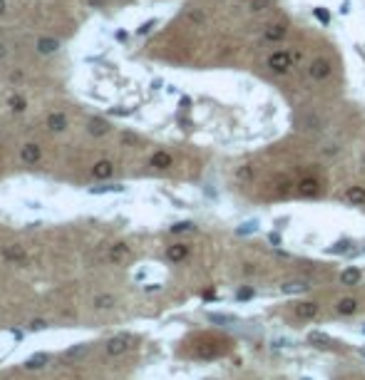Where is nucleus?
Wrapping results in <instances>:
<instances>
[{
	"mask_svg": "<svg viewBox=\"0 0 365 380\" xmlns=\"http://www.w3.org/2000/svg\"><path fill=\"white\" fill-rule=\"evenodd\" d=\"M5 10H8V3H5V0H0V15H2Z\"/></svg>",
	"mask_w": 365,
	"mask_h": 380,
	"instance_id": "nucleus-41",
	"label": "nucleus"
},
{
	"mask_svg": "<svg viewBox=\"0 0 365 380\" xmlns=\"http://www.w3.org/2000/svg\"><path fill=\"white\" fill-rule=\"evenodd\" d=\"M313 15H316V18H318L320 23H326V25L330 23V13H328L326 8H316V10H313Z\"/></svg>",
	"mask_w": 365,
	"mask_h": 380,
	"instance_id": "nucleus-30",
	"label": "nucleus"
},
{
	"mask_svg": "<svg viewBox=\"0 0 365 380\" xmlns=\"http://www.w3.org/2000/svg\"><path fill=\"white\" fill-rule=\"evenodd\" d=\"M251 298H254V288H238L236 301H251Z\"/></svg>",
	"mask_w": 365,
	"mask_h": 380,
	"instance_id": "nucleus-31",
	"label": "nucleus"
},
{
	"mask_svg": "<svg viewBox=\"0 0 365 380\" xmlns=\"http://www.w3.org/2000/svg\"><path fill=\"white\" fill-rule=\"evenodd\" d=\"M358 353H360V355H363V358H365V348H360V350H358Z\"/></svg>",
	"mask_w": 365,
	"mask_h": 380,
	"instance_id": "nucleus-42",
	"label": "nucleus"
},
{
	"mask_svg": "<svg viewBox=\"0 0 365 380\" xmlns=\"http://www.w3.org/2000/svg\"><path fill=\"white\" fill-rule=\"evenodd\" d=\"M254 231H258V221H246V224H241V226L236 229L238 236H248V234H254Z\"/></svg>",
	"mask_w": 365,
	"mask_h": 380,
	"instance_id": "nucleus-25",
	"label": "nucleus"
},
{
	"mask_svg": "<svg viewBox=\"0 0 365 380\" xmlns=\"http://www.w3.org/2000/svg\"><path fill=\"white\" fill-rule=\"evenodd\" d=\"M152 28H156V18H154V20H146L144 25L137 30V35H146V33H152Z\"/></svg>",
	"mask_w": 365,
	"mask_h": 380,
	"instance_id": "nucleus-33",
	"label": "nucleus"
},
{
	"mask_svg": "<svg viewBox=\"0 0 365 380\" xmlns=\"http://www.w3.org/2000/svg\"><path fill=\"white\" fill-rule=\"evenodd\" d=\"M288 345H291V340H288V338H284V340H281V338H278V340H274V348H288Z\"/></svg>",
	"mask_w": 365,
	"mask_h": 380,
	"instance_id": "nucleus-35",
	"label": "nucleus"
},
{
	"mask_svg": "<svg viewBox=\"0 0 365 380\" xmlns=\"http://www.w3.org/2000/svg\"><path fill=\"white\" fill-rule=\"evenodd\" d=\"M346 201L353 204V206H363L365 204V187H358V184L348 187V189H346Z\"/></svg>",
	"mask_w": 365,
	"mask_h": 380,
	"instance_id": "nucleus-17",
	"label": "nucleus"
},
{
	"mask_svg": "<svg viewBox=\"0 0 365 380\" xmlns=\"http://www.w3.org/2000/svg\"><path fill=\"white\" fill-rule=\"evenodd\" d=\"M288 35V28L284 25V23H271L266 30H264V38L268 40V43H278V40H284Z\"/></svg>",
	"mask_w": 365,
	"mask_h": 380,
	"instance_id": "nucleus-8",
	"label": "nucleus"
},
{
	"mask_svg": "<svg viewBox=\"0 0 365 380\" xmlns=\"http://www.w3.org/2000/svg\"><path fill=\"white\" fill-rule=\"evenodd\" d=\"M169 231H172V234H189V231H196V226H194V221H179V224H174Z\"/></svg>",
	"mask_w": 365,
	"mask_h": 380,
	"instance_id": "nucleus-23",
	"label": "nucleus"
},
{
	"mask_svg": "<svg viewBox=\"0 0 365 380\" xmlns=\"http://www.w3.org/2000/svg\"><path fill=\"white\" fill-rule=\"evenodd\" d=\"M35 50H38L40 55H52V53L60 50V40H58V38H40V40L35 43Z\"/></svg>",
	"mask_w": 365,
	"mask_h": 380,
	"instance_id": "nucleus-12",
	"label": "nucleus"
},
{
	"mask_svg": "<svg viewBox=\"0 0 365 380\" xmlns=\"http://www.w3.org/2000/svg\"><path fill=\"white\" fill-rule=\"evenodd\" d=\"M268 241H271L274 246H278V244H281V236H278V234H271V236H268Z\"/></svg>",
	"mask_w": 365,
	"mask_h": 380,
	"instance_id": "nucleus-37",
	"label": "nucleus"
},
{
	"mask_svg": "<svg viewBox=\"0 0 365 380\" xmlns=\"http://www.w3.org/2000/svg\"><path fill=\"white\" fill-rule=\"evenodd\" d=\"M298 194L300 196H318L320 194V182L316 177H306L298 182Z\"/></svg>",
	"mask_w": 365,
	"mask_h": 380,
	"instance_id": "nucleus-7",
	"label": "nucleus"
},
{
	"mask_svg": "<svg viewBox=\"0 0 365 380\" xmlns=\"http://www.w3.org/2000/svg\"><path fill=\"white\" fill-rule=\"evenodd\" d=\"M236 177H238V179H246V182H248V179L254 177V167H248V164H244V167H238V172H236Z\"/></svg>",
	"mask_w": 365,
	"mask_h": 380,
	"instance_id": "nucleus-28",
	"label": "nucleus"
},
{
	"mask_svg": "<svg viewBox=\"0 0 365 380\" xmlns=\"http://www.w3.org/2000/svg\"><path fill=\"white\" fill-rule=\"evenodd\" d=\"M127 256H130V246H127V244H114V246L110 249V258H112L114 263H122Z\"/></svg>",
	"mask_w": 365,
	"mask_h": 380,
	"instance_id": "nucleus-20",
	"label": "nucleus"
},
{
	"mask_svg": "<svg viewBox=\"0 0 365 380\" xmlns=\"http://www.w3.org/2000/svg\"><path fill=\"white\" fill-rule=\"evenodd\" d=\"M110 191H124V187H122V184H114V187H112V184H110V187H92L90 194H110Z\"/></svg>",
	"mask_w": 365,
	"mask_h": 380,
	"instance_id": "nucleus-27",
	"label": "nucleus"
},
{
	"mask_svg": "<svg viewBox=\"0 0 365 380\" xmlns=\"http://www.w3.org/2000/svg\"><path fill=\"white\" fill-rule=\"evenodd\" d=\"M5 55H8V48H5V45H0V60H2Z\"/></svg>",
	"mask_w": 365,
	"mask_h": 380,
	"instance_id": "nucleus-40",
	"label": "nucleus"
},
{
	"mask_svg": "<svg viewBox=\"0 0 365 380\" xmlns=\"http://www.w3.org/2000/svg\"><path fill=\"white\" fill-rule=\"evenodd\" d=\"M296 60H298V55L291 53V50H276V53L268 55L266 65H268V70L276 72V75H288L293 70V65H296Z\"/></svg>",
	"mask_w": 365,
	"mask_h": 380,
	"instance_id": "nucleus-1",
	"label": "nucleus"
},
{
	"mask_svg": "<svg viewBox=\"0 0 365 380\" xmlns=\"http://www.w3.org/2000/svg\"><path fill=\"white\" fill-rule=\"evenodd\" d=\"M45 328H48L45 320H32V323H30V330H45Z\"/></svg>",
	"mask_w": 365,
	"mask_h": 380,
	"instance_id": "nucleus-34",
	"label": "nucleus"
},
{
	"mask_svg": "<svg viewBox=\"0 0 365 380\" xmlns=\"http://www.w3.org/2000/svg\"><path fill=\"white\" fill-rule=\"evenodd\" d=\"M348 246H350V241H338L336 246L328 249V253H343V251H348Z\"/></svg>",
	"mask_w": 365,
	"mask_h": 380,
	"instance_id": "nucleus-32",
	"label": "nucleus"
},
{
	"mask_svg": "<svg viewBox=\"0 0 365 380\" xmlns=\"http://www.w3.org/2000/svg\"><path fill=\"white\" fill-rule=\"evenodd\" d=\"M68 115L65 112H50L48 115V129L50 132H65L68 129Z\"/></svg>",
	"mask_w": 365,
	"mask_h": 380,
	"instance_id": "nucleus-11",
	"label": "nucleus"
},
{
	"mask_svg": "<svg viewBox=\"0 0 365 380\" xmlns=\"http://www.w3.org/2000/svg\"><path fill=\"white\" fill-rule=\"evenodd\" d=\"M360 162H363V167H365V152H363V159H360Z\"/></svg>",
	"mask_w": 365,
	"mask_h": 380,
	"instance_id": "nucleus-43",
	"label": "nucleus"
},
{
	"mask_svg": "<svg viewBox=\"0 0 365 380\" xmlns=\"http://www.w3.org/2000/svg\"><path fill=\"white\" fill-rule=\"evenodd\" d=\"M296 316L303 318V320H310V318L318 316V303L313 301H306V303H296Z\"/></svg>",
	"mask_w": 365,
	"mask_h": 380,
	"instance_id": "nucleus-18",
	"label": "nucleus"
},
{
	"mask_svg": "<svg viewBox=\"0 0 365 380\" xmlns=\"http://www.w3.org/2000/svg\"><path fill=\"white\" fill-rule=\"evenodd\" d=\"M204 298H206V301H212V298H216V293H214V291H206V293H204Z\"/></svg>",
	"mask_w": 365,
	"mask_h": 380,
	"instance_id": "nucleus-39",
	"label": "nucleus"
},
{
	"mask_svg": "<svg viewBox=\"0 0 365 380\" xmlns=\"http://www.w3.org/2000/svg\"><path fill=\"white\" fill-rule=\"evenodd\" d=\"M300 380H313V378H300Z\"/></svg>",
	"mask_w": 365,
	"mask_h": 380,
	"instance_id": "nucleus-44",
	"label": "nucleus"
},
{
	"mask_svg": "<svg viewBox=\"0 0 365 380\" xmlns=\"http://www.w3.org/2000/svg\"><path fill=\"white\" fill-rule=\"evenodd\" d=\"M308 288H310L308 281L293 278V281H286V283L281 286V293H284V296H296V293H303V291H308Z\"/></svg>",
	"mask_w": 365,
	"mask_h": 380,
	"instance_id": "nucleus-14",
	"label": "nucleus"
},
{
	"mask_svg": "<svg viewBox=\"0 0 365 380\" xmlns=\"http://www.w3.org/2000/svg\"><path fill=\"white\" fill-rule=\"evenodd\" d=\"M48 363H50V355H48V353H38V355H32V358L25 360V368H28V370H40V368L48 365Z\"/></svg>",
	"mask_w": 365,
	"mask_h": 380,
	"instance_id": "nucleus-19",
	"label": "nucleus"
},
{
	"mask_svg": "<svg viewBox=\"0 0 365 380\" xmlns=\"http://www.w3.org/2000/svg\"><path fill=\"white\" fill-rule=\"evenodd\" d=\"M358 308H360V301H358V298H353V296L340 298V301H338V306H336V311H338L340 316H353V313H358Z\"/></svg>",
	"mask_w": 365,
	"mask_h": 380,
	"instance_id": "nucleus-13",
	"label": "nucleus"
},
{
	"mask_svg": "<svg viewBox=\"0 0 365 380\" xmlns=\"http://www.w3.org/2000/svg\"><path fill=\"white\" fill-rule=\"evenodd\" d=\"M308 340H310V343H316L318 348H323V345H328V343H330V338H328L326 333H320V330H313V333L308 335Z\"/></svg>",
	"mask_w": 365,
	"mask_h": 380,
	"instance_id": "nucleus-24",
	"label": "nucleus"
},
{
	"mask_svg": "<svg viewBox=\"0 0 365 380\" xmlns=\"http://www.w3.org/2000/svg\"><path fill=\"white\" fill-rule=\"evenodd\" d=\"M149 164H152L154 169H169V167H174V157H172L169 152L159 149V152H154V154H152Z\"/></svg>",
	"mask_w": 365,
	"mask_h": 380,
	"instance_id": "nucleus-9",
	"label": "nucleus"
},
{
	"mask_svg": "<svg viewBox=\"0 0 365 380\" xmlns=\"http://www.w3.org/2000/svg\"><path fill=\"white\" fill-rule=\"evenodd\" d=\"M268 0H254V10H261V5H266Z\"/></svg>",
	"mask_w": 365,
	"mask_h": 380,
	"instance_id": "nucleus-38",
	"label": "nucleus"
},
{
	"mask_svg": "<svg viewBox=\"0 0 365 380\" xmlns=\"http://www.w3.org/2000/svg\"><path fill=\"white\" fill-rule=\"evenodd\" d=\"M112 306H114V296H110V293H102L94 298V308H100V311H107Z\"/></svg>",
	"mask_w": 365,
	"mask_h": 380,
	"instance_id": "nucleus-22",
	"label": "nucleus"
},
{
	"mask_svg": "<svg viewBox=\"0 0 365 380\" xmlns=\"http://www.w3.org/2000/svg\"><path fill=\"white\" fill-rule=\"evenodd\" d=\"M110 129H112L110 122H107V120H102V117H92V120L87 122V132H90V134H94V137H104Z\"/></svg>",
	"mask_w": 365,
	"mask_h": 380,
	"instance_id": "nucleus-16",
	"label": "nucleus"
},
{
	"mask_svg": "<svg viewBox=\"0 0 365 380\" xmlns=\"http://www.w3.org/2000/svg\"><path fill=\"white\" fill-rule=\"evenodd\" d=\"M209 320L212 323H236L234 316H221V313H209Z\"/></svg>",
	"mask_w": 365,
	"mask_h": 380,
	"instance_id": "nucleus-29",
	"label": "nucleus"
},
{
	"mask_svg": "<svg viewBox=\"0 0 365 380\" xmlns=\"http://www.w3.org/2000/svg\"><path fill=\"white\" fill-rule=\"evenodd\" d=\"M189 244H172V246H166V258L172 261V263H182L184 258H189Z\"/></svg>",
	"mask_w": 365,
	"mask_h": 380,
	"instance_id": "nucleus-6",
	"label": "nucleus"
},
{
	"mask_svg": "<svg viewBox=\"0 0 365 380\" xmlns=\"http://www.w3.org/2000/svg\"><path fill=\"white\" fill-rule=\"evenodd\" d=\"M8 107L12 110V112H25L28 110V100L22 97V95H10V100H8Z\"/></svg>",
	"mask_w": 365,
	"mask_h": 380,
	"instance_id": "nucleus-21",
	"label": "nucleus"
},
{
	"mask_svg": "<svg viewBox=\"0 0 365 380\" xmlns=\"http://www.w3.org/2000/svg\"><path fill=\"white\" fill-rule=\"evenodd\" d=\"M278 191H281V194H288V191H291V184H288V182H281V184H278Z\"/></svg>",
	"mask_w": 365,
	"mask_h": 380,
	"instance_id": "nucleus-36",
	"label": "nucleus"
},
{
	"mask_svg": "<svg viewBox=\"0 0 365 380\" xmlns=\"http://www.w3.org/2000/svg\"><path fill=\"white\" fill-rule=\"evenodd\" d=\"M130 343H132V338H130V335L110 338V340H107V353H110V355H122V353H127Z\"/></svg>",
	"mask_w": 365,
	"mask_h": 380,
	"instance_id": "nucleus-5",
	"label": "nucleus"
},
{
	"mask_svg": "<svg viewBox=\"0 0 365 380\" xmlns=\"http://www.w3.org/2000/svg\"><path fill=\"white\" fill-rule=\"evenodd\" d=\"M360 281H363V271H360L358 266L343 268V273H340V283H343V286H358Z\"/></svg>",
	"mask_w": 365,
	"mask_h": 380,
	"instance_id": "nucleus-10",
	"label": "nucleus"
},
{
	"mask_svg": "<svg viewBox=\"0 0 365 380\" xmlns=\"http://www.w3.org/2000/svg\"><path fill=\"white\" fill-rule=\"evenodd\" d=\"M303 127H306V129H320L323 122H320L316 115H306V117H303Z\"/></svg>",
	"mask_w": 365,
	"mask_h": 380,
	"instance_id": "nucleus-26",
	"label": "nucleus"
},
{
	"mask_svg": "<svg viewBox=\"0 0 365 380\" xmlns=\"http://www.w3.org/2000/svg\"><path fill=\"white\" fill-rule=\"evenodd\" d=\"M112 174H114V164H112L110 159H100V162L92 164V177H94V179L104 182V179H110Z\"/></svg>",
	"mask_w": 365,
	"mask_h": 380,
	"instance_id": "nucleus-4",
	"label": "nucleus"
},
{
	"mask_svg": "<svg viewBox=\"0 0 365 380\" xmlns=\"http://www.w3.org/2000/svg\"><path fill=\"white\" fill-rule=\"evenodd\" d=\"M20 159H22L25 164L35 167V164L42 159V147H40L38 142H28V144H22V149H20Z\"/></svg>",
	"mask_w": 365,
	"mask_h": 380,
	"instance_id": "nucleus-3",
	"label": "nucleus"
},
{
	"mask_svg": "<svg viewBox=\"0 0 365 380\" xmlns=\"http://www.w3.org/2000/svg\"><path fill=\"white\" fill-rule=\"evenodd\" d=\"M2 256H5L8 261H12V263H28V253H25L22 246H18V244L5 246V249H2Z\"/></svg>",
	"mask_w": 365,
	"mask_h": 380,
	"instance_id": "nucleus-15",
	"label": "nucleus"
},
{
	"mask_svg": "<svg viewBox=\"0 0 365 380\" xmlns=\"http://www.w3.org/2000/svg\"><path fill=\"white\" fill-rule=\"evenodd\" d=\"M363 333H365V325H363Z\"/></svg>",
	"mask_w": 365,
	"mask_h": 380,
	"instance_id": "nucleus-45",
	"label": "nucleus"
},
{
	"mask_svg": "<svg viewBox=\"0 0 365 380\" xmlns=\"http://www.w3.org/2000/svg\"><path fill=\"white\" fill-rule=\"evenodd\" d=\"M308 75H310L316 82H323V80H328V77L333 75V65H330V60H326V58H318V60L310 63Z\"/></svg>",
	"mask_w": 365,
	"mask_h": 380,
	"instance_id": "nucleus-2",
	"label": "nucleus"
}]
</instances>
